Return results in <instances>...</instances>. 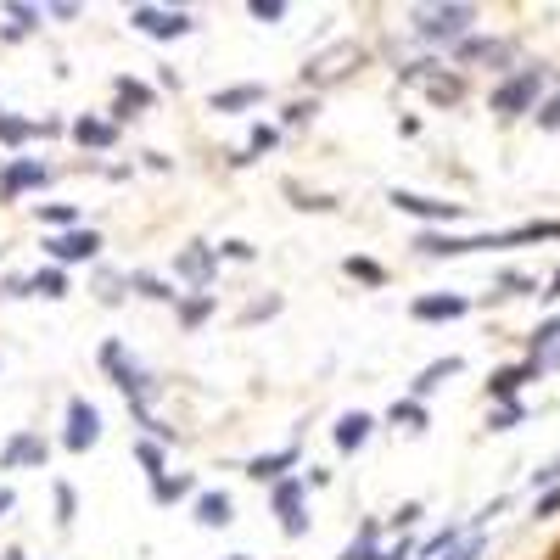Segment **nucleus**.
Masks as SVG:
<instances>
[{"label":"nucleus","instance_id":"f257e3e1","mask_svg":"<svg viewBox=\"0 0 560 560\" xmlns=\"http://www.w3.org/2000/svg\"><path fill=\"white\" fill-rule=\"evenodd\" d=\"M96 359H101V370L112 376V387L124 392L129 415H135V420H140V426H146L152 437H168V443H180V437H174V432L163 426V420L152 415V398L163 392V381H157L152 370H146V364H140L135 353L124 348V342H118V336H107V342H101V353H96Z\"/></svg>","mask_w":560,"mask_h":560},{"label":"nucleus","instance_id":"f03ea898","mask_svg":"<svg viewBox=\"0 0 560 560\" xmlns=\"http://www.w3.org/2000/svg\"><path fill=\"white\" fill-rule=\"evenodd\" d=\"M521 241H560V219L516 224V230H482V236H443V230H420L415 252H420V258H465V252L521 247Z\"/></svg>","mask_w":560,"mask_h":560},{"label":"nucleus","instance_id":"7ed1b4c3","mask_svg":"<svg viewBox=\"0 0 560 560\" xmlns=\"http://www.w3.org/2000/svg\"><path fill=\"white\" fill-rule=\"evenodd\" d=\"M409 28H415L420 45H454L471 40L476 28V6H415V17H409Z\"/></svg>","mask_w":560,"mask_h":560},{"label":"nucleus","instance_id":"20e7f679","mask_svg":"<svg viewBox=\"0 0 560 560\" xmlns=\"http://www.w3.org/2000/svg\"><path fill=\"white\" fill-rule=\"evenodd\" d=\"M544 84H549V68H516L510 79L493 84L488 107L499 112L504 124H510V118H527V112H538V101H544Z\"/></svg>","mask_w":560,"mask_h":560},{"label":"nucleus","instance_id":"39448f33","mask_svg":"<svg viewBox=\"0 0 560 560\" xmlns=\"http://www.w3.org/2000/svg\"><path fill=\"white\" fill-rule=\"evenodd\" d=\"M168 280H185L191 292H213V280H219V247L213 241H185L174 252V264H168Z\"/></svg>","mask_w":560,"mask_h":560},{"label":"nucleus","instance_id":"423d86ee","mask_svg":"<svg viewBox=\"0 0 560 560\" xmlns=\"http://www.w3.org/2000/svg\"><path fill=\"white\" fill-rule=\"evenodd\" d=\"M129 28L146 40H185L196 28V17L185 6H129Z\"/></svg>","mask_w":560,"mask_h":560},{"label":"nucleus","instance_id":"0eeeda50","mask_svg":"<svg viewBox=\"0 0 560 560\" xmlns=\"http://www.w3.org/2000/svg\"><path fill=\"white\" fill-rule=\"evenodd\" d=\"M101 443V409L90 398H68L62 404V448L68 454H90Z\"/></svg>","mask_w":560,"mask_h":560},{"label":"nucleus","instance_id":"6e6552de","mask_svg":"<svg viewBox=\"0 0 560 560\" xmlns=\"http://www.w3.org/2000/svg\"><path fill=\"white\" fill-rule=\"evenodd\" d=\"M40 247H45V258H51L56 269H73V264H96L107 241H101V230H90V224H84V230H62V236H45Z\"/></svg>","mask_w":560,"mask_h":560},{"label":"nucleus","instance_id":"1a4fd4ad","mask_svg":"<svg viewBox=\"0 0 560 560\" xmlns=\"http://www.w3.org/2000/svg\"><path fill=\"white\" fill-rule=\"evenodd\" d=\"M269 510L280 516V532H286V538H303L308 532V482L303 476L275 482V488H269Z\"/></svg>","mask_w":560,"mask_h":560},{"label":"nucleus","instance_id":"9d476101","mask_svg":"<svg viewBox=\"0 0 560 560\" xmlns=\"http://www.w3.org/2000/svg\"><path fill=\"white\" fill-rule=\"evenodd\" d=\"M387 202L398 213H415V219H426V224H460V219H471V208H465V202H437V196L404 191V185H392Z\"/></svg>","mask_w":560,"mask_h":560},{"label":"nucleus","instance_id":"9b49d317","mask_svg":"<svg viewBox=\"0 0 560 560\" xmlns=\"http://www.w3.org/2000/svg\"><path fill=\"white\" fill-rule=\"evenodd\" d=\"M56 180L51 163H34V157H6L0 163V202H17L23 191H40V185Z\"/></svg>","mask_w":560,"mask_h":560},{"label":"nucleus","instance_id":"f8f14e48","mask_svg":"<svg viewBox=\"0 0 560 560\" xmlns=\"http://www.w3.org/2000/svg\"><path fill=\"white\" fill-rule=\"evenodd\" d=\"M359 62H364V51H359V45H331V51L308 56L297 79H303V84H314V90H325V84H331V79H342V73H353V68H359Z\"/></svg>","mask_w":560,"mask_h":560},{"label":"nucleus","instance_id":"ddd939ff","mask_svg":"<svg viewBox=\"0 0 560 560\" xmlns=\"http://www.w3.org/2000/svg\"><path fill=\"white\" fill-rule=\"evenodd\" d=\"M454 62H482V68H493V73H504L510 79V62H516V40H488V34H471V40H460L454 45Z\"/></svg>","mask_w":560,"mask_h":560},{"label":"nucleus","instance_id":"4468645a","mask_svg":"<svg viewBox=\"0 0 560 560\" xmlns=\"http://www.w3.org/2000/svg\"><path fill=\"white\" fill-rule=\"evenodd\" d=\"M51 460V443H45L40 432H12L6 437V448H0V471H40V465Z\"/></svg>","mask_w":560,"mask_h":560},{"label":"nucleus","instance_id":"2eb2a0df","mask_svg":"<svg viewBox=\"0 0 560 560\" xmlns=\"http://www.w3.org/2000/svg\"><path fill=\"white\" fill-rule=\"evenodd\" d=\"M191 521H196V527H213V532L230 527V521H236V499H230L224 488H202L191 499Z\"/></svg>","mask_w":560,"mask_h":560},{"label":"nucleus","instance_id":"dca6fc26","mask_svg":"<svg viewBox=\"0 0 560 560\" xmlns=\"http://www.w3.org/2000/svg\"><path fill=\"white\" fill-rule=\"evenodd\" d=\"M112 96H118V107H112V129L118 124H129V118H140V112L152 107V90H146V84L140 79H129V73H118V79H112Z\"/></svg>","mask_w":560,"mask_h":560},{"label":"nucleus","instance_id":"f3484780","mask_svg":"<svg viewBox=\"0 0 560 560\" xmlns=\"http://www.w3.org/2000/svg\"><path fill=\"white\" fill-rule=\"evenodd\" d=\"M40 135H62V118H17V112L0 107V146H28V140H40Z\"/></svg>","mask_w":560,"mask_h":560},{"label":"nucleus","instance_id":"a211bd4d","mask_svg":"<svg viewBox=\"0 0 560 560\" xmlns=\"http://www.w3.org/2000/svg\"><path fill=\"white\" fill-rule=\"evenodd\" d=\"M297 460H303V448L286 443V448H275V454H252V460H247V476H252V482H269V488H275V482H286V476H292Z\"/></svg>","mask_w":560,"mask_h":560},{"label":"nucleus","instance_id":"6ab92c4d","mask_svg":"<svg viewBox=\"0 0 560 560\" xmlns=\"http://www.w3.org/2000/svg\"><path fill=\"white\" fill-rule=\"evenodd\" d=\"M370 432H376V415H364V409H348V415H336L331 443L342 448V454H359V448L370 443Z\"/></svg>","mask_w":560,"mask_h":560},{"label":"nucleus","instance_id":"aec40b11","mask_svg":"<svg viewBox=\"0 0 560 560\" xmlns=\"http://www.w3.org/2000/svg\"><path fill=\"white\" fill-rule=\"evenodd\" d=\"M544 376V370H538V364H504V370H493V381H488V398L493 404H516V392L527 387V381H538Z\"/></svg>","mask_w":560,"mask_h":560},{"label":"nucleus","instance_id":"412c9836","mask_svg":"<svg viewBox=\"0 0 560 560\" xmlns=\"http://www.w3.org/2000/svg\"><path fill=\"white\" fill-rule=\"evenodd\" d=\"M269 101V84H230V90H213L208 112H252Z\"/></svg>","mask_w":560,"mask_h":560},{"label":"nucleus","instance_id":"4be33fe9","mask_svg":"<svg viewBox=\"0 0 560 560\" xmlns=\"http://www.w3.org/2000/svg\"><path fill=\"white\" fill-rule=\"evenodd\" d=\"M460 370H465V359H460V353H448V359H432V364H426V370H420L415 381H409V398H415V404H426V398H432V392L443 387L448 376H460Z\"/></svg>","mask_w":560,"mask_h":560},{"label":"nucleus","instance_id":"5701e85b","mask_svg":"<svg viewBox=\"0 0 560 560\" xmlns=\"http://www.w3.org/2000/svg\"><path fill=\"white\" fill-rule=\"evenodd\" d=\"M409 314H415V320H465V314H471V303H465V297H454V292H437V297H415V303H409Z\"/></svg>","mask_w":560,"mask_h":560},{"label":"nucleus","instance_id":"b1692460","mask_svg":"<svg viewBox=\"0 0 560 560\" xmlns=\"http://www.w3.org/2000/svg\"><path fill=\"white\" fill-rule=\"evenodd\" d=\"M68 135L79 140V146H90V152H112V146H118V129L101 124V118H90V112H79V118H73Z\"/></svg>","mask_w":560,"mask_h":560},{"label":"nucleus","instance_id":"393cba45","mask_svg":"<svg viewBox=\"0 0 560 560\" xmlns=\"http://www.w3.org/2000/svg\"><path fill=\"white\" fill-rule=\"evenodd\" d=\"M336 560H381V521L364 516L359 532H353L348 544H342V555H336Z\"/></svg>","mask_w":560,"mask_h":560},{"label":"nucleus","instance_id":"a878e982","mask_svg":"<svg viewBox=\"0 0 560 560\" xmlns=\"http://www.w3.org/2000/svg\"><path fill=\"white\" fill-rule=\"evenodd\" d=\"M90 292H96V303L118 308L129 297V275H124V269H112V264H96V275H90Z\"/></svg>","mask_w":560,"mask_h":560},{"label":"nucleus","instance_id":"bb28decb","mask_svg":"<svg viewBox=\"0 0 560 560\" xmlns=\"http://www.w3.org/2000/svg\"><path fill=\"white\" fill-rule=\"evenodd\" d=\"M34 219H40L51 236H62V230H84L79 202H40V208H34Z\"/></svg>","mask_w":560,"mask_h":560},{"label":"nucleus","instance_id":"cd10ccee","mask_svg":"<svg viewBox=\"0 0 560 560\" xmlns=\"http://www.w3.org/2000/svg\"><path fill=\"white\" fill-rule=\"evenodd\" d=\"M129 292H140L146 297V303H180V292H174V280H163L157 275V269H135V275H129Z\"/></svg>","mask_w":560,"mask_h":560},{"label":"nucleus","instance_id":"c85d7f7f","mask_svg":"<svg viewBox=\"0 0 560 560\" xmlns=\"http://www.w3.org/2000/svg\"><path fill=\"white\" fill-rule=\"evenodd\" d=\"M40 23H45V6H23V0L6 6V40H28V34H40Z\"/></svg>","mask_w":560,"mask_h":560},{"label":"nucleus","instance_id":"c756f323","mask_svg":"<svg viewBox=\"0 0 560 560\" xmlns=\"http://www.w3.org/2000/svg\"><path fill=\"white\" fill-rule=\"evenodd\" d=\"M174 320H180V331H196L202 320H213V292H191L174 303Z\"/></svg>","mask_w":560,"mask_h":560},{"label":"nucleus","instance_id":"7c9ffc66","mask_svg":"<svg viewBox=\"0 0 560 560\" xmlns=\"http://www.w3.org/2000/svg\"><path fill=\"white\" fill-rule=\"evenodd\" d=\"M387 426H404V432H426V404H415V398H392V404H387Z\"/></svg>","mask_w":560,"mask_h":560},{"label":"nucleus","instance_id":"2f4dec72","mask_svg":"<svg viewBox=\"0 0 560 560\" xmlns=\"http://www.w3.org/2000/svg\"><path fill=\"white\" fill-rule=\"evenodd\" d=\"M196 493V476L180 471V476H163V482H152V504H180Z\"/></svg>","mask_w":560,"mask_h":560},{"label":"nucleus","instance_id":"473e14b6","mask_svg":"<svg viewBox=\"0 0 560 560\" xmlns=\"http://www.w3.org/2000/svg\"><path fill=\"white\" fill-rule=\"evenodd\" d=\"M34 297H45V303H62V297H68V269H56V264L34 269Z\"/></svg>","mask_w":560,"mask_h":560},{"label":"nucleus","instance_id":"72a5a7b5","mask_svg":"<svg viewBox=\"0 0 560 560\" xmlns=\"http://www.w3.org/2000/svg\"><path fill=\"white\" fill-rule=\"evenodd\" d=\"M135 460H140V471H146V482H163L168 476V460H163V443H157V437H140Z\"/></svg>","mask_w":560,"mask_h":560},{"label":"nucleus","instance_id":"f704fd0d","mask_svg":"<svg viewBox=\"0 0 560 560\" xmlns=\"http://www.w3.org/2000/svg\"><path fill=\"white\" fill-rule=\"evenodd\" d=\"M532 292H538V280L527 269H499V280H493V297H532Z\"/></svg>","mask_w":560,"mask_h":560},{"label":"nucleus","instance_id":"c9c22d12","mask_svg":"<svg viewBox=\"0 0 560 560\" xmlns=\"http://www.w3.org/2000/svg\"><path fill=\"white\" fill-rule=\"evenodd\" d=\"M51 499H56V527L68 532L73 521H79V493H73V482H56Z\"/></svg>","mask_w":560,"mask_h":560},{"label":"nucleus","instance_id":"e433bc0d","mask_svg":"<svg viewBox=\"0 0 560 560\" xmlns=\"http://www.w3.org/2000/svg\"><path fill=\"white\" fill-rule=\"evenodd\" d=\"M521 420H527V404H521V398L516 404H493L488 409V432H516Z\"/></svg>","mask_w":560,"mask_h":560},{"label":"nucleus","instance_id":"4c0bfd02","mask_svg":"<svg viewBox=\"0 0 560 560\" xmlns=\"http://www.w3.org/2000/svg\"><path fill=\"white\" fill-rule=\"evenodd\" d=\"M314 112H320V101H314V96H297V101H286V107H280V129H297V124H308Z\"/></svg>","mask_w":560,"mask_h":560},{"label":"nucleus","instance_id":"58836bf2","mask_svg":"<svg viewBox=\"0 0 560 560\" xmlns=\"http://www.w3.org/2000/svg\"><path fill=\"white\" fill-rule=\"evenodd\" d=\"M342 275L364 280V286H387V269H381V264H370V258H342Z\"/></svg>","mask_w":560,"mask_h":560},{"label":"nucleus","instance_id":"ea45409f","mask_svg":"<svg viewBox=\"0 0 560 560\" xmlns=\"http://www.w3.org/2000/svg\"><path fill=\"white\" fill-rule=\"evenodd\" d=\"M286 196H292V208H308V213H331L336 208V196H314V191H303L297 180H286Z\"/></svg>","mask_w":560,"mask_h":560},{"label":"nucleus","instance_id":"a19ab883","mask_svg":"<svg viewBox=\"0 0 560 560\" xmlns=\"http://www.w3.org/2000/svg\"><path fill=\"white\" fill-rule=\"evenodd\" d=\"M275 146H280V129H275V124H252V135H247V157L275 152Z\"/></svg>","mask_w":560,"mask_h":560},{"label":"nucleus","instance_id":"79ce46f5","mask_svg":"<svg viewBox=\"0 0 560 560\" xmlns=\"http://www.w3.org/2000/svg\"><path fill=\"white\" fill-rule=\"evenodd\" d=\"M482 549H488V538H482V532H465V538L448 549L443 560H482Z\"/></svg>","mask_w":560,"mask_h":560},{"label":"nucleus","instance_id":"37998d69","mask_svg":"<svg viewBox=\"0 0 560 560\" xmlns=\"http://www.w3.org/2000/svg\"><path fill=\"white\" fill-rule=\"evenodd\" d=\"M247 17L252 23H280V17H286V0H247Z\"/></svg>","mask_w":560,"mask_h":560},{"label":"nucleus","instance_id":"c03bdc74","mask_svg":"<svg viewBox=\"0 0 560 560\" xmlns=\"http://www.w3.org/2000/svg\"><path fill=\"white\" fill-rule=\"evenodd\" d=\"M420 516H426V504H420V499H409V504H398V510H392V516H387V527L409 532V527H415Z\"/></svg>","mask_w":560,"mask_h":560},{"label":"nucleus","instance_id":"a18cd8bd","mask_svg":"<svg viewBox=\"0 0 560 560\" xmlns=\"http://www.w3.org/2000/svg\"><path fill=\"white\" fill-rule=\"evenodd\" d=\"M219 258H230V264H252V258H258V247H252V241H241V236H230V241H219Z\"/></svg>","mask_w":560,"mask_h":560},{"label":"nucleus","instance_id":"49530a36","mask_svg":"<svg viewBox=\"0 0 560 560\" xmlns=\"http://www.w3.org/2000/svg\"><path fill=\"white\" fill-rule=\"evenodd\" d=\"M532 124H538V129H560V96H544V101H538Z\"/></svg>","mask_w":560,"mask_h":560},{"label":"nucleus","instance_id":"de8ad7c7","mask_svg":"<svg viewBox=\"0 0 560 560\" xmlns=\"http://www.w3.org/2000/svg\"><path fill=\"white\" fill-rule=\"evenodd\" d=\"M269 314H280V297H264V303H247V308L236 314V320H241V325H252V320H269Z\"/></svg>","mask_w":560,"mask_h":560},{"label":"nucleus","instance_id":"09e8293b","mask_svg":"<svg viewBox=\"0 0 560 560\" xmlns=\"http://www.w3.org/2000/svg\"><path fill=\"white\" fill-rule=\"evenodd\" d=\"M532 488H538V493H544V488H560V454H555V460H544L538 471H532Z\"/></svg>","mask_w":560,"mask_h":560},{"label":"nucleus","instance_id":"8fccbe9b","mask_svg":"<svg viewBox=\"0 0 560 560\" xmlns=\"http://www.w3.org/2000/svg\"><path fill=\"white\" fill-rule=\"evenodd\" d=\"M560 510V488H549V493H538V504H532V516L544 521V516H555Z\"/></svg>","mask_w":560,"mask_h":560},{"label":"nucleus","instance_id":"3c124183","mask_svg":"<svg viewBox=\"0 0 560 560\" xmlns=\"http://www.w3.org/2000/svg\"><path fill=\"white\" fill-rule=\"evenodd\" d=\"M45 17H56V23H79V6H73V0H56V6H45Z\"/></svg>","mask_w":560,"mask_h":560},{"label":"nucleus","instance_id":"603ef678","mask_svg":"<svg viewBox=\"0 0 560 560\" xmlns=\"http://www.w3.org/2000/svg\"><path fill=\"white\" fill-rule=\"evenodd\" d=\"M409 555H415V544H409V538L398 549H381V560H409Z\"/></svg>","mask_w":560,"mask_h":560},{"label":"nucleus","instance_id":"864d4df0","mask_svg":"<svg viewBox=\"0 0 560 560\" xmlns=\"http://www.w3.org/2000/svg\"><path fill=\"white\" fill-rule=\"evenodd\" d=\"M12 504H17V493H12V488H0V516H6Z\"/></svg>","mask_w":560,"mask_h":560},{"label":"nucleus","instance_id":"5fc2aeb1","mask_svg":"<svg viewBox=\"0 0 560 560\" xmlns=\"http://www.w3.org/2000/svg\"><path fill=\"white\" fill-rule=\"evenodd\" d=\"M544 297H549V303H555V297H560V269H555V280H549V286H544Z\"/></svg>","mask_w":560,"mask_h":560},{"label":"nucleus","instance_id":"6e6d98bb","mask_svg":"<svg viewBox=\"0 0 560 560\" xmlns=\"http://www.w3.org/2000/svg\"><path fill=\"white\" fill-rule=\"evenodd\" d=\"M0 560H28V555H23V549H6V555H0Z\"/></svg>","mask_w":560,"mask_h":560}]
</instances>
